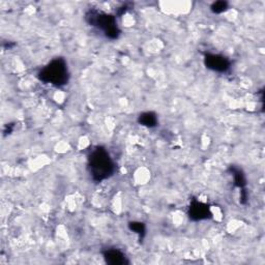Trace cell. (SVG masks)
I'll return each instance as SVG.
<instances>
[{"label": "cell", "instance_id": "1", "mask_svg": "<svg viewBox=\"0 0 265 265\" xmlns=\"http://www.w3.org/2000/svg\"><path fill=\"white\" fill-rule=\"evenodd\" d=\"M88 169L95 181L109 178L114 172V163L108 151L103 147L94 148L88 156Z\"/></svg>", "mask_w": 265, "mask_h": 265}, {"label": "cell", "instance_id": "2", "mask_svg": "<svg viewBox=\"0 0 265 265\" xmlns=\"http://www.w3.org/2000/svg\"><path fill=\"white\" fill-rule=\"evenodd\" d=\"M40 81L55 86H63L69 81L68 65L63 58L52 60L39 73Z\"/></svg>", "mask_w": 265, "mask_h": 265}, {"label": "cell", "instance_id": "3", "mask_svg": "<svg viewBox=\"0 0 265 265\" xmlns=\"http://www.w3.org/2000/svg\"><path fill=\"white\" fill-rule=\"evenodd\" d=\"M86 20L90 25L101 30L107 37L116 38L119 34L116 19L111 15H107L95 10H90L86 14Z\"/></svg>", "mask_w": 265, "mask_h": 265}, {"label": "cell", "instance_id": "4", "mask_svg": "<svg viewBox=\"0 0 265 265\" xmlns=\"http://www.w3.org/2000/svg\"><path fill=\"white\" fill-rule=\"evenodd\" d=\"M205 65L208 69L220 73H224L230 68V63L226 57L216 54L206 55Z\"/></svg>", "mask_w": 265, "mask_h": 265}, {"label": "cell", "instance_id": "5", "mask_svg": "<svg viewBox=\"0 0 265 265\" xmlns=\"http://www.w3.org/2000/svg\"><path fill=\"white\" fill-rule=\"evenodd\" d=\"M210 216L209 207L202 202H193L190 206V217L194 220H204Z\"/></svg>", "mask_w": 265, "mask_h": 265}, {"label": "cell", "instance_id": "6", "mask_svg": "<svg viewBox=\"0 0 265 265\" xmlns=\"http://www.w3.org/2000/svg\"><path fill=\"white\" fill-rule=\"evenodd\" d=\"M105 258L111 264H121L125 263V256L121 252L117 250H109L105 255Z\"/></svg>", "mask_w": 265, "mask_h": 265}, {"label": "cell", "instance_id": "7", "mask_svg": "<svg viewBox=\"0 0 265 265\" xmlns=\"http://www.w3.org/2000/svg\"><path fill=\"white\" fill-rule=\"evenodd\" d=\"M140 123L143 125V126H146V127H154L156 125V117L154 114L152 113H144L140 116Z\"/></svg>", "mask_w": 265, "mask_h": 265}, {"label": "cell", "instance_id": "8", "mask_svg": "<svg viewBox=\"0 0 265 265\" xmlns=\"http://www.w3.org/2000/svg\"><path fill=\"white\" fill-rule=\"evenodd\" d=\"M228 9V4L226 2H217L211 6V11L216 14H221Z\"/></svg>", "mask_w": 265, "mask_h": 265}]
</instances>
